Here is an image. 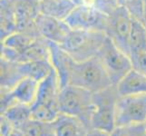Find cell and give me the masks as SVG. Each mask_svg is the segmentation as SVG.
Listing matches in <instances>:
<instances>
[{
  "instance_id": "f1b7e54d",
  "label": "cell",
  "mask_w": 146,
  "mask_h": 136,
  "mask_svg": "<svg viewBox=\"0 0 146 136\" xmlns=\"http://www.w3.org/2000/svg\"><path fill=\"white\" fill-rule=\"evenodd\" d=\"M86 136H111V133L96 128H89Z\"/></svg>"
},
{
  "instance_id": "277c9868",
  "label": "cell",
  "mask_w": 146,
  "mask_h": 136,
  "mask_svg": "<svg viewBox=\"0 0 146 136\" xmlns=\"http://www.w3.org/2000/svg\"><path fill=\"white\" fill-rule=\"evenodd\" d=\"M119 97L116 84L94 93V111L91 118L90 128H96L112 133L116 128L115 109Z\"/></svg>"
},
{
  "instance_id": "5bb4252c",
  "label": "cell",
  "mask_w": 146,
  "mask_h": 136,
  "mask_svg": "<svg viewBox=\"0 0 146 136\" xmlns=\"http://www.w3.org/2000/svg\"><path fill=\"white\" fill-rule=\"evenodd\" d=\"M76 7L71 0H40L39 12L57 19L65 20Z\"/></svg>"
},
{
  "instance_id": "484cf974",
  "label": "cell",
  "mask_w": 146,
  "mask_h": 136,
  "mask_svg": "<svg viewBox=\"0 0 146 136\" xmlns=\"http://www.w3.org/2000/svg\"><path fill=\"white\" fill-rule=\"evenodd\" d=\"M89 4L93 5L94 7L99 9L100 11L110 16L119 6V0H90Z\"/></svg>"
},
{
  "instance_id": "9c48e42d",
  "label": "cell",
  "mask_w": 146,
  "mask_h": 136,
  "mask_svg": "<svg viewBox=\"0 0 146 136\" xmlns=\"http://www.w3.org/2000/svg\"><path fill=\"white\" fill-rule=\"evenodd\" d=\"M36 23L40 36L46 41L59 45L64 43L72 30L65 20L57 19L40 13L36 18Z\"/></svg>"
},
{
  "instance_id": "8992f818",
  "label": "cell",
  "mask_w": 146,
  "mask_h": 136,
  "mask_svg": "<svg viewBox=\"0 0 146 136\" xmlns=\"http://www.w3.org/2000/svg\"><path fill=\"white\" fill-rule=\"evenodd\" d=\"M73 30L104 32L106 34L109 16L100 11L91 4H81L74 7L72 13L65 19Z\"/></svg>"
},
{
  "instance_id": "4316f807",
  "label": "cell",
  "mask_w": 146,
  "mask_h": 136,
  "mask_svg": "<svg viewBox=\"0 0 146 136\" xmlns=\"http://www.w3.org/2000/svg\"><path fill=\"white\" fill-rule=\"evenodd\" d=\"M0 130H1V136H24V133L21 129L11 124L8 121H7L4 117L0 118Z\"/></svg>"
},
{
  "instance_id": "44dd1931",
  "label": "cell",
  "mask_w": 146,
  "mask_h": 136,
  "mask_svg": "<svg viewBox=\"0 0 146 136\" xmlns=\"http://www.w3.org/2000/svg\"><path fill=\"white\" fill-rule=\"evenodd\" d=\"M38 38L39 37L30 36V34L21 32H15L1 40V45L13 49L18 53H22L24 50H26L33 43L36 42Z\"/></svg>"
},
{
  "instance_id": "f546056e",
  "label": "cell",
  "mask_w": 146,
  "mask_h": 136,
  "mask_svg": "<svg viewBox=\"0 0 146 136\" xmlns=\"http://www.w3.org/2000/svg\"><path fill=\"white\" fill-rule=\"evenodd\" d=\"M143 25L144 26V27L146 28V2L144 5V8H143V18H142V21Z\"/></svg>"
},
{
  "instance_id": "7402d4cb",
  "label": "cell",
  "mask_w": 146,
  "mask_h": 136,
  "mask_svg": "<svg viewBox=\"0 0 146 136\" xmlns=\"http://www.w3.org/2000/svg\"><path fill=\"white\" fill-rule=\"evenodd\" d=\"M19 128L24 136H54L53 123H43L30 119Z\"/></svg>"
},
{
  "instance_id": "83f0119b",
  "label": "cell",
  "mask_w": 146,
  "mask_h": 136,
  "mask_svg": "<svg viewBox=\"0 0 146 136\" xmlns=\"http://www.w3.org/2000/svg\"><path fill=\"white\" fill-rule=\"evenodd\" d=\"M133 67L136 71L146 75V51H143L131 55Z\"/></svg>"
},
{
  "instance_id": "e0dca14e",
  "label": "cell",
  "mask_w": 146,
  "mask_h": 136,
  "mask_svg": "<svg viewBox=\"0 0 146 136\" xmlns=\"http://www.w3.org/2000/svg\"><path fill=\"white\" fill-rule=\"evenodd\" d=\"M39 60H50L49 43L46 39L39 37L29 47L18 53L17 63H27Z\"/></svg>"
},
{
  "instance_id": "836d02e7",
  "label": "cell",
  "mask_w": 146,
  "mask_h": 136,
  "mask_svg": "<svg viewBox=\"0 0 146 136\" xmlns=\"http://www.w3.org/2000/svg\"><path fill=\"white\" fill-rule=\"evenodd\" d=\"M39 1H40V0H39Z\"/></svg>"
},
{
  "instance_id": "ffe728a7",
  "label": "cell",
  "mask_w": 146,
  "mask_h": 136,
  "mask_svg": "<svg viewBox=\"0 0 146 136\" xmlns=\"http://www.w3.org/2000/svg\"><path fill=\"white\" fill-rule=\"evenodd\" d=\"M129 47L130 56L132 54L146 51V28L142 22L134 18L130 34Z\"/></svg>"
},
{
  "instance_id": "4dcf8cb0",
  "label": "cell",
  "mask_w": 146,
  "mask_h": 136,
  "mask_svg": "<svg viewBox=\"0 0 146 136\" xmlns=\"http://www.w3.org/2000/svg\"><path fill=\"white\" fill-rule=\"evenodd\" d=\"M73 3H74L76 6L78 5H81V4H84V3H87L88 0H71Z\"/></svg>"
},
{
  "instance_id": "1f68e13d",
  "label": "cell",
  "mask_w": 146,
  "mask_h": 136,
  "mask_svg": "<svg viewBox=\"0 0 146 136\" xmlns=\"http://www.w3.org/2000/svg\"><path fill=\"white\" fill-rule=\"evenodd\" d=\"M123 1H124V0H119V3H120L121 6H123Z\"/></svg>"
},
{
  "instance_id": "2e32d148",
  "label": "cell",
  "mask_w": 146,
  "mask_h": 136,
  "mask_svg": "<svg viewBox=\"0 0 146 136\" xmlns=\"http://www.w3.org/2000/svg\"><path fill=\"white\" fill-rule=\"evenodd\" d=\"M1 64V80L0 86L1 91H10L12 90L20 80L23 79V75L19 69V63L8 61L2 58L0 60Z\"/></svg>"
},
{
  "instance_id": "7a4b0ae2",
  "label": "cell",
  "mask_w": 146,
  "mask_h": 136,
  "mask_svg": "<svg viewBox=\"0 0 146 136\" xmlns=\"http://www.w3.org/2000/svg\"><path fill=\"white\" fill-rule=\"evenodd\" d=\"M58 110L62 113L81 119L90 127L94 111V93L75 85H66L60 90Z\"/></svg>"
},
{
  "instance_id": "4fadbf2b",
  "label": "cell",
  "mask_w": 146,
  "mask_h": 136,
  "mask_svg": "<svg viewBox=\"0 0 146 136\" xmlns=\"http://www.w3.org/2000/svg\"><path fill=\"white\" fill-rule=\"evenodd\" d=\"M119 96L128 94H146V75L132 69L116 84Z\"/></svg>"
},
{
  "instance_id": "5b68a950",
  "label": "cell",
  "mask_w": 146,
  "mask_h": 136,
  "mask_svg": "<svg viewBox=\"0 0 146 136\" xmlns=\"http://www.w3.org/2000/svg\"><path fill=\"white\" fill-rule=\"evenodd\" d=\"M97 56L100 58L113 84H117L133 69L131 57L120 49L108 36Z\"/></svg>"
},
{
  "instance_id": "d4e9b609",
  "label": "cell",
  "mask_w": 146,
  "mask_h": 136,
  "mask_svg": "<svg viewBox=\"0 0 146 136\" xmlns=\"http://www.w3.org/2000/svg\"><path fill=\"white\" fill-rule=\"evenodd\" d=\"M146 0H124L123 6L128 10L133 18L142 21Z\"/></svg>"
},
{
  "instance_id": "7c38bea8",
  "label": "cell",
  "mask_w": 146,
  "mask_h": 136,
  "mask_svg": "<svg viewBox=\"0 0 146 136\" xmlns=\"http://www.w3.org/2000/svg\"><path fill=\"white\" fill-rule=\"evenodd\" d=\"M38 87L39 82L28 77H24L12 90L9 91V94L16 103L32 106L37 97Z\"/></svg>"
},
{
  "instance_id": "cb8c5ba5",
  "label": "cell",
  "mask_w": 146,
  "mask_h": 136,
  "mask_svg": "<svg viewBox=\"0 0 146 136\" xmlns=\"http://www.w3.org/2000/svg\"><path fill=\"white\" fill-rule=\"evenodd\" d=\"M111 136H146V128L144 124L116 127Z\"/></svg>"
},
{
  "instance_id": "ba28073f",
  "label": "cell",
  "mask_w": 146,
  "mask_h": 136,
  "mask_svg": "<svg viewBox=\"0 0 146 136\" xmlns=\"http://www.w3.org/2000/svg\"><path fill=\"white\" fill-rule=\"evenodd\" d=\"M133 18L123 6H119L109 16L106 34L112 41L130 56L129 40Z\"/></svg>"
},
{
  "instance_id": "d6986e66",
  "label": "cell",
  "mask_w": 146,
  "mask_h": 136,
  "mask_svg": "<svg viewBox=\"0 0 146 136\" xmlns=\"http://www.w3.org/2000/svg\"><path fill=\"white\" fill-rule=\"evenodd\" d=\"M1 116L17 127L31 119V105L16 103L1 113Z\"/></svg>"
},
{
  "instance_id": "d6a6232c",
  "label": "cell",
  "mask_w": 146,
  "mask_h": 136,
  "mask_svg": "<svg viewBox=\"0 0 146 136\" xmlns=\"http://www.w3.org/2000/svg\"><path fill=\"white\" fill-rule=\"evenodd\" d=\"M144 125H145V128H146V122H145V123H144Z\"/></svg>"
},
{
  "instance_id": "9a60e30c",
  "label": "cell",
  "mask_w": 146,
  "mask_h": 136,
  "mask_svg": "<svg viewBox=\"0 0 146 136\" xmlns=\"http://www.w3.org/2000/svg\"><path fill=\"white\" fill-rule=\"evenodd\" d=\"M19 69L23 77H28L41 82L54 69L50 60H39L27 63H19Z\"/></svg>"
},
{
  "instance_id": "603a6c76",
  "label": "cell",
  "mask_w": 146,
  "mask_h": 136,
  "mask_svg": "<svg viewBox=\"0 0 146 136\" xmlns=\"http://www.w3.org/2000/svg\"><path fill=\"white\" fill-rule=\"evenodd\" d=\"M59 113V111L44 104L34 103L31 106V119L39 122L53 123Z\"/></svg>"
},
{
  "instance_id": "8fae6325",
  "label": "cell",
  "mask_w": 146,
  "mask_h": 136,
  "mask_svg": "<svg viewBox=\"0 0 146 136\" xmlns=\"http://www.w3.org/2000/svg\"><path fill=\"white\" fill-rule=\"evenodd\" d=\"M54 136H86L89 126L81 119L60 113L53 122Z\"/></svg>"
},
{
  "instance_id": "3957f363",
  "label": "cell",
  "mask_w": 146,
  "mask_h": 136,
  "mask_svg": "<svg viewBox=\"0 0 146 136\" xmlns=\"http://www.w3.org/2000/svg\"><path fill=\"white\" fill-rule=\"evenodd\" d=\"M106 37L104 32L72 29L60 46L75 61L82 62L97 56Z\"/></svg>"
},
{
  "instance_id": "52a82bcc",
  "label": "cell",
  "mask_w": 146,
  "mask_h": 136,
  "mask_svg": "<svg viewBox=\"0 0 146 136\" xmlns=\"http://www.w3.org/2000/svg\"><path fill=\"white\" fill-rule=\"evenodd\" d=\"M146 122V94L119 96L115 109L116 127L144 124Z\"/></svg>"
},
{
  "instance_id": "ac0fdd59",
  "label": "cell",
  "mask_w": 146,
  "mask_h": 136,
  "mask_svg": "<svg viewBox=\"0 0 146 136\" xmlns=\"http://www.w3.org/2000/svg\"><path fill=\"white\" fill-rule=\"evenodd\" d=\"M0 7V36L3 40L17 31V20L10 0H1Z\"/></svg>"
},
{
  "instance_id": "30bf717a",
  "label": "cell",
  "mask_w": 146,
  "mask_h": 136,
  "mask_svg": "<svg viewBox=\"0 0 146 136\" xmlns=\"http://www.w3.org/2000/svg\"><path fill=\"white\" fill-rule=\"evenodd\" d=\"M60 90H61V86H60L57 74L55 70L53 69L52 72L39 83L37 97L35 103L44 104L59 111L58 97Z\"/></svg>"
},
{
  "instance_id": "6da1fadb",
  "label": "cell",
  "mask_w": 146,
  "mask_h": 136,
  "mask_svg": "<svg viewBox=\"0 0 146 136\" xmlns=\"http://www.w3.org/2000/svg\"><path fill=\"white\" fill-rule=\"evenodd\" d=\"M69 84L96 93L113 84L100 58L95 56L82 62L74 60L67 77V85Z\"/></svg>"
}]
</instances>
